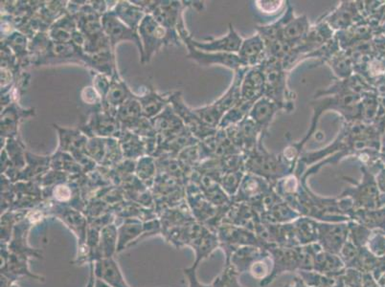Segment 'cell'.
Returning a JSON list of instances; mask_svg holds the SVG:
<instances>
[{"label": "cell", "instance_id": "2e32d148", "mask_svg": "<svg viewBox=\"0 0 385 287\" xmlns=\"http://www.w3.org/2000/svg\"><path fill=\"white\" fill-rule=\"evenodd\" d=\"M115 88H118V95H126V88H124V86L121 85V83H117V86H115ZM115 95L116 92H113L112 91V95H110V101H112L113 105H117V103H119L120 101L124 99L121 97V96ZM123 97H124V96H123Z\"/></svg>", "mask_w": 385, "mask_h": 287}, {"label": "cell", "instance_id": "277c9868", "mask_svg": "<svg viewBox=\"0 0 385 287\" xmlns=\"http://www.w3.org/2000/svg\"><path fill=\"white\" fill-rule=\"evenodd\" d=\"M364 16L360 13L357 2L344 1L335 11L326 14L323 21L334 31H345L350 27L362 21Z\"/></svg>", "mask_w": 385, "mask_h": 287}, {"label": "cell", "instance_id": "5b68a950", "mask_svg": "<svg viewBox=\"0 0 385 287\" xmlns=\"http://www.w3.org/2000/svg\"><path fill=\"white\" fill-rule=\"evenodd\" d=\"M192 46L197 49H201L207 53H228L238 54L244 39L236 31L232 24H229L228 33L223 38L217 39H207V43H201L189 39Z\"/></svg>", "mask_w": 385, "mask_h": 287}, {"label": "cell", "instance_id": "8992f818", "mask_svg": "<svg viewBox=\"0 0 385 287\" xmlns=\"http://www.w3.org/2000/svg\"><path fill=\"white\" fill-rule=\"evenodd\" d=\"M266 81L260 66L248 68L244 74L241 86V101L255 103L265 96Z\"/></svg>", "mask_w": 385, "mask_h": 287}, {"label": "cell", "instance_id": "52a82bcc", "mask_svg": "<svg viewBox=\"0 0 385 287\" xmlns=\"http://www.w3.org/2000/svg\"><path fill=\"white\" fill-rule=\"evenodd\" d=\"M237 55L240 58L244 68H253L261 66L266 59L265 41L258 33L244 39Z\"/></svg>", "mask_w": 385, "mask_h": 287}, {"label": "cell", "instance_id": "7a4b0ae2", "mask_svg": "<svg viewBox=\"0 0 385 287\" xmlns=\"http://www.w3.org/2000/svg\"><path fill=\"white\" fill-rule=\"evenodd\" d=\"M259 66L265 76L266 97L275 101L281 110L290 112L295 108L293 94L288 89L287 71L283 68L282 61L266 58Z\"/></svg>", "mask_w": 385, "mask_h": 287}, {"label": "cell", "instance_id": "9a60e30c", "mask_svg": "<svg viewBox=\"0 0 385 287\" xmlns=\"http://www.w3.org/2000/svg\"><path fill=\"white\" fill-rule=\"evenodd\" d=\"M197 266H196V264H194V266H192L191 268L184 269V274L186 275L187 278H188L189 286L190 287H211V286H204V284H201V283H199V281H197L196 277Z\"/></svg>", "mask_w": 385, "mask_h": 287}, {"label": "cell", "instance_id": "6da1fadb", "mask_svg": "<svg viewBox=\"0 0 385 287\" xmlns=\"http://www.w3.org/2000/svg\"><path fill=\"white\" fill-rule=\"evenodd\" d=\"M263 139L264 138H261L253 150L244 155L246 172L265 178L270 184L277 183L278 180L293 175L295 170L285 160L283 155H275L268 152L264 147Z\"/></svg>", "mask_w": 385, "mask_h": 287}, {"label": "cell", "instance_id": "ba28073f", "mask_svg": "<svg viewBox=\"0 0 385 287\" xmlns=\"http://www.w3.org/2000/svg\"><path fill=\"white\" fill-rule=\"evenodd\" d=\"M184 39L187 44H188L189 56L196 59L197 63L201 64H221V66H226V68L231 69L234 72L244 68L243 64L241 63V59L237 54L201 52L196 47L192 46L187 36L186 38L184 37Z\"/></svg>", "mask_w": 385, "mask_h": 287}, {"label": "cell", "instance_id": "9c48e42d", "mask_svg": "<svg viewBox=\"0 0 385 287\" xmlns=\"http://www.w3.org/2000/svg\"><path fill=\"white\" fill-rule=\"evenodd\" d=\"M280 110V106L277 105L275 101L264 96L254 103L249 111L248 118L251 119L261 128L264 135H266L276 113Z\"/></svg>", "mask_w": 385, "mask_h": 287}, {"label": "cell", "instance_id": "3957f363", "mask_svg": "<svg viewBox=\"0 0 385 287\" xmlns=\"http://www.w3.org/2000/svg\"><path fill=\"white\" fill-rule=\"evenodd\" d=\"M362 172L364 173V180L360 183L351 181L349 177H344L348 181L351 182L354 187L345 190L342 199L350 197L354 203V206L357 208V211L381 209L384 204L382 202V192L377 186L376 177L367 166H362Z\"/></svg>", "mask_w": 385, "mask_h": 287}, {"label": "cell", "instance_id": "7c38bea8", "mask_svg": "<svg viewBox=\"0 0 385 287\" xmlns=\"http://www.w3.org/2000/svg\"><path fill=\"white\" fill-rule=\"evenodd\" d=\"M118 229L115 225L103 227L99 237V257L100 259L112 258L117 252Z\"/></svg>", "mask_w": 385, "mask_h": 287}, {"label": "cell", "instance_id": "8fae6325", "mask_svg": "<svg viewBox=\"0 0 385 287\" xmlns=\"http://www.w3.org/2000/svg\"><path fill=\"white\" fill-rule=\"evenodd\" d=\"M310 24L307 17H293L290 21L286 24L282 31L279 34L276 41H282L291 44H298L307 36L310 29Z\"/></svg>", "mask_w": 385, "mask_h": 287}, {"label": "cell", "instance_id": "4fadbf2b", "mask_svg": "<svg viewBox=\"0 0 385 287\" xmlns=\"http://www.w3.org/2000/svg\"><path fill=\"white\" fill-rule=\"evenodd\" d=\"M327 63L330 64V68L338 77V80L349 78L353 76L355 71V66L351 57L342 49L337 52L334 56L330 57L328 59Z\"/></svg>", "mask_w": 385, "mask_h": 287}, {"label": "cell", "instance_id": "30bf717a", "mask_svg": "<svg viewBox=\"0 0 385 287\" xmlns=\"http://www.w3.org/2000/svg\"><path fill=\"white\" fill-rule=\"evenodd\" d=\"M95 278L102 279L110 287H130L126 283L117 262L113 258L100 259L95 264Z\"/></svg>", "mask_w": 385, "mask_h": 287}, {"label": "cell", "instance_id": "ac0fdd59", "mask_svg": "<svg viewBox=\"0 0 385 287\" xmlns=\"http://www.w3.org/2000/svg\"><path fill=\"white\" fill-rule=\"evenodd\" d=\"M95 287H110V286H108V284H106L105 281H103L102 279L95 278Z\"/></svg>", "mask_w": 385, "mask_h": 287}, {"label": "cell", "instance_id": "e0dca14e", "mask_svg": "<svg viewBox=\"0 0 385 287\" xmlns=\"http://www.w3.org/2000/svg\"><path fill=\"white\" fill-rule=\"evenodd\" d=\"M375 177H376L377 186H379V190H381L382 194L385 195V166L379 170V172H377V175H375Z\"/></svg>", "mask_w": 385, "mask_h": 287}, {"label": "cell", "instance_id": "5bb4252c", "mask_svg": "<svg viewBox=\"0 0 385 287\" xmlns=\"http://www.w3.org/2000/svg\"><path fill=\"white\" fill-rule=\"evenodd\" d=\"M143 225L135 220H128L118 229L117 252L122 251L142 234Z\"/></svg>", "mask_w": 385, "mask_h": 287}]
</instances>
